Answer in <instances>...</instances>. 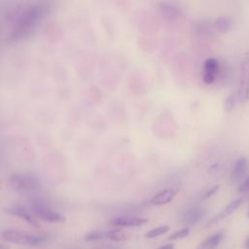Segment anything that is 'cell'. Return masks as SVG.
<instances>
[{"label":"cell","instance_id":"obj_1","mask_svg":"<svg viewBox=\"0 0 249 249\" xmlns=\"http://www.w3.org/2000/svg\"><path fill=\"white\" fill-rule=\"evenodd\" d=\"M50 12L48 3H33L17 16L10 34L11 41H18L30 36Z\"/></svg>","mask_w":249,"mask_h":249},{"label":"cell","instance_id":"obj_2","mask_svg":"<svg viewBox=\"0 0 249 249\" xmlns=\"http://www.w3.org/2000/svg\"><path fill=\"white\" fill-rule=\"evenodd\" d=\"M2 237L5 241L19 245H28L34 246L38 245L46 240L44 236L34 235L31 233H27L20 231L16 230H6L2 232Z\"/></svg>","mask_w":249,"mask_h":249},{"label":"cell","instance_id":"obj_3","mask_svg":"<svg viewBox=\"0 0 249 249\" xmlns=\"http://www.w3.org/2000/svg\"><path fill=\"white\" fill-rule=\"evenodd\" d=\"M10 185L19 192L32 191L40 186V179L33 173H15L10 176Z\"/></svg>","mask_w":249,"mask_h":249},{"label":"cell","instance_id":"obj_4","mask_svg":"<svg viewBox=\"0 0 249 249\" xmlns=\"http://www.w3.org/2000/svg\"><path fill=\"white\" fill-rule=\"evenodd\" d=\"M31 210L37 218L47 223H64L66 220L62 214L51 209L45 202L40 200L32 202Z\"/></svg>","mask_w":249,"mask_h":249},{"label":"cell","instance_id":"obj_5","mask_svg":"<svg viewBox=\"0 0 249 249\" xmlns=\"http://www.w3.org/2000/svg\"><path fill=\"white\" fill-rule=\"evenodd\" d=\"M237 97L240 102H246L249 100V53H245L240 60Z\"/></svg>","mask_w":249,"mask_h":249},{"label":"cell","instance_id":"obj_6","mask_svg":"<svg viewBox=\"0 0 249 249\" xmlns=\"http://www.w3.org/2000/svg\"><path fill=\"white\" fill-rule=\"evenodd\" d=\"M220 64L219 61L214 57H208L203 62L202 67V81L206 85L213 84L219 73Z\"/></svg>","mask_w":249,"mask_h":249},{"label":"cell","instance_id":"obj_7","mask_svg":"<svg viewBox=\"0 0 249 249\" xmlns=\"http://www.w3.org/2000/svg\"><path fill=\"white\" fill-rule=\"evenodd\" d=\"M5 212H7L8 214L10 215H13V216H16L18 218H20L22 219L23 221H25L27 224H29L31 227H34V228H39L40 225L39 223L37 222V220L35 219V217L30 214L23 206L21 205H11L9 207H6L4 209Z\"/></svg>","mask_w":249,"mask_h":249},{"label":"cell","instance_id":"obj_8","mask_svg":"<svg viewBox=\"0 0 249 249\" xmlns=\"http://www.w3.org/2000/svg\"><path fill=\"white\" fill-rule=\"evenodd\" d=\"M148 222V219L141 217L133 216H120L112 219L109 224L118 228H131V227H140L145 225Z\"/></svg>","mask_w":249,"mask_h":249},{"label":"cell","instance_id":"obj_9","mask_svg":"<svg viewBox=\"0 0 249 249\" xmlns=\"http://www.w3.org/2000/svg\"><path fill=\"white\" fill-rule=\"evenodd\" d=\"M242 203V198H235L232 201H231L223 210H221L217 215L213 216L205 225L206 228L211 227L217 223H219L220 221L224 220L226 217L230 216L231 213H233Z\"/></svg>","mask_w":249,"mask_h":249},{"label":"cell","instance_id":"obj_10","mask_svg":"<svg viewBox=\"0 0 249 249\" xmlns=\"http://www.w3.org/2000/svg\"><path fill=\"white\" fill-rule=\"evenodd\" d=\"M158 7L161 16L168 20H176L182 16L181 9L174 3L160 2Z\"/></svg>","mask_w":249,"mask_h":249},{"label":"cell","instance_id":"obj_11","mask_svg":"<svg viewBox=\"0 0 249 249\" xmlns=\"http://www.w3.org/2000/svg\"><path fill=\"white\" fill-rule=\"evenodd\" d=\"M178 193V189L176 188H167L164 189L158 194H156L150 200V202L153 205H164L169 203L170 201L173 200L175 196Z\"/></svg>","mask_w":249,"mask_h":249},{"label":"cell","instance_id":"obj_12","mask_svg":"<svg viewBox=\"0 0 249 249\" xmlns=\"http://www.w3.org/2000/svg\"><path fill=\"white\" fill-rule=\"evenodd\" d=\"M206 214V209L202 206H194L186 211L183 216V222L186 225H195L200 222Z\"/></svg>","mask_w":249,"mask_h":249},{"label":"cell","instance_id":"obj_13","mask_svg":"<svg viewBox=\"0 0 249 249\" xmlns=\"http://www.w3.org/2000/svg\"><path fill=\"white\" fill-rule=\"evenodd\" d=\"M247 166H248V161L246 158H239L235 161L231 174V180L232 184H237L241 182V180L243 179L246 173Z\"/></svg>","mask_w":249,"mask_h":249},{"label":"cell","instance_id":"obj_14","mask_svg":"<svg viewBox=\"0 0 249 249\" xmlns=\"http://www.w3.org/2000/svg\"><path fill=\"white\" fill-rule=\"evenodd\" d=\"M223 238V233L221 231L216 232L210 236H208L206 239H204L196 249H211L216 247L222 240Z\"/></svg>","mask_w":249,"mask_h":249},{"label":"cell","instance_id":"obj_15","mask_svg":"<svg viewBox=\"0 0 249 249\" xmlns=\"http://www.w3.org/2000/svg\"><path fill=\"white\" fill-rule=\"evenodd\" d=\"M214 27L217 31L221 33H226L231 29L232 21L228 17H220L214 21Z\"/></svg>","mask_w":249,"mask_h":249},{"label":"cell","instance_id":"obj_16","mask_svg":"<svg viewBox=\"0 0 249 249\" xmlns=\"http://www.w3.org/2000/svg\"><path fill=\"white\" fill-rule=\"evenodd\" d=\"M106 238L113 241L120 242V241H124L128 239V235L124 231L121 229H114L106 232Z\"/></svg>","mask_w":249,"mask_h":249},{"label":"cell","instance_id":"obj_17","mask_svg":"<svg viewBox=\"0 0 249 249\" xmlns=\"http://www.w3.org/2000/svg\"><path fill=\"white\" fill-rule=\"evenodd\" d=\"M169 231V226L164 225V226H160L157 228H154L152 230H150L147 233H146V237L147 238H155L157 236H160L165 232H167Z\"/></svg>","mask_w":249,"mask_h":249},{"label":"cell","instance_id":"obj_18","mask_svg":"<svg viewBox=\"0 0 249 249\" xmlns=\"http://www.w3.org/2000/svg\"><path fill=\"white\" fill-rule=\"evenodd\" d=\"M103 238H106V232H103V231H90L88 234H86V236H85V240L88 241V242L96 241V240H100V239H103Z\"/></svg>","mask_w":249,"mask_h":249},{"label":"cell","instance_id":"obj_19","mask_svg":"<svg viewBox=\"0 0 249 249\" xmlns=\"http://www.w3.org/2000/svg\"><path fill=\"white\" fill-rule=\"evenodd\" d=\"M190 233V230L188 228H183L175 232H173L172 234L169 235L168 239L169 240H177V239H182L185 238L186 236H188Z\"/></svg>","mask_w":249,"mask_h":249},{"label":"cell","instance_id":"obj_20","mask_svg":"<svg viewBox=\"0 0 249 249\" xmlns=\"http://www.w3.org/2000/svg\"><path fill=\"white\" fill-rule=\"evenodd\" d=\"M235 105V97L233 94L228 95V97L225 99V110L231 111Z\"/></svg>","mask_w":249,"mask_h":249},{"label":"cell","instance_id":"obj_21","mask_svg":"<svg viewBox=\"0 0 249 249\" xmlns=\"http://www.w3.org/2000/svg\"><path fill=\"white\" fill-rule=\"evenodd\" d=\"M219 189H220V186H219V185H214L213 187L209 188V189L203 194L202 199H207V198L211 197L212 196H214V195L219 191Z\"/></svg>","mask_w":249,"mask_h":249},{"label":"cell","instance_id":"obj_22","mask_svg":"<svg viewBox=\"0 0 249 249\" xmlns=\"http://www.w3.org/2000/svg\"><path fill=\"white\" fill-rule=\"evenodd\" d=\"M237 191L238 193H249V176L239 184Z\"/></svg>","mask_w":249,"mask_h":249},{"label":"cell","instance_id":"obj_23","mask_svg":"<svg viewBox=\"0 0 249 249\" xmlns=\"http://www.w3.org/2000/svg\"><path fill=\"white\" fill-rule=\"evenodd\" d=\"M159 249H174V245L173 244H166V245H164V246H162Z\"/></svg>","mask_w":249,"mask_h":249},{"label":"cell","instance_id":"obj_24","mask_svg":"<svg viewBox=\"0 0 249 249\" xmlns=\"http://www.w3.org/2000/svg\"><path fill=\"white\" fill-rule=\"evenodd\" d=\"M245 248L246 249H249V235L247 236L246 240H245Z\"/></svg>","mask_w":249,"mask_h":249},{"label":"cell","instance_id":"obj_25","mask_svg":"<svg viewBox=\"0 0 249 249\" xmlns=\"http://www.w3.org/2000/svg\"><path fill=\"white\" fill-rule=\"evenodd\" d=\"M0 249H10V247L8 245H6V244L0 243Z\"/></svg>","mask_w":249,"mask_h":249},{"label":"cell","instance_id":"obj_26","mask_svg":"<svg viewBox=\"0 0 249 249\" xmlns=\"http://www.w3.org/2000/svg\"><path fill=\"white\" fill-rule=\"evenodd\" d=\"M247 216L249 217V210H248V212H247Z\"/></svg>","mask_w":249,"mask_h":249}]
</instances>
